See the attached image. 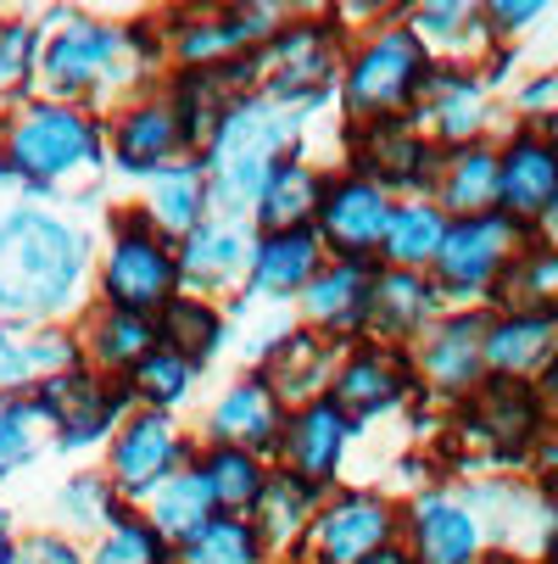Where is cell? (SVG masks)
<instances>
[{
	"instance_id": "e575fe53",
	"label": "cell",
	"mask_w": 558,
	"mask_h": 564,
	"mask_svg": "<svg viewBox=\"0 0 558 564\" xmlns=\"http://www.w3.org/2000/svg\"><path fill=\"white\" fill-rule=\"evenodd\" d=\"M247 258H252V247H247V235L234 229V224H201V229H190V235H185L179 274H185V280L212 285V280H229Z\"/></svg>"
},
{
	"instance_id": "e0dca14e",
	"label": "cell",
	"mask_w": 558,
	"mask_h": 564,
	"mask_svg": "<svg viewBox=\"0 0 558 564\" xmlns=\"http://www.w3.org/2000/svg\"><path fill=\"white\" fill-rule=\"evenodd\" d=\"M436 302H441V291H436L425 274H414V269H385V274H374V285H369L363 336H374L380 347L403 341V336H414L425 318L436 313Z\"/></svg>"
},
{
	"instance_id": "30bf717a",
	"label": "cell",
	"mask_w": 558,
	"mask_h": 564,
	"mask_svg": "<svg viewBox=\"0 0 558 564\" xmlns=\"http://www.w3.org/2000/svg\"><path fill=\"white\" fill-rule=\"evenodd\" d=\"M486 330L492 318L486 313H452L430 330V341L419 347V375L436 391L452 397H474L486 386Z\"/></svg>"
},
{
	"instance_id": "4dcf8cb0",
	"label": "cell",
	"mask_w": 558,
	"mask_h": 564,
	"mask_svg": "<svg viewBox=\"0 0 558 564\" xmlns=\"http://www.w3.org/2000/svg\"><path fill=\"white\" fill-rule=\"evenodd\" d=\"M441 240H447V213L430 207V202H408V207L391 213V229H385L380 258H385L391 269H414V274H419L425 263H436Z\"/></svg>"
},
{
	"instance_id": "8d00e7d4",
	"label": "cell",
	"mask_w": 558,
	"mask_h": 564,
	"mask_svg": "<svg viewBox=\"0 0 558 564\" xmlns=\"http://www.w3.org/2000/svg\"><path fill=\"white\" fill-rule=\"evenodd\" d=\"M263 542L252 531V520L241 514H212L185 547H179V564H258Z\"/></svg>"
},
{
	"instance_id": "7bdbcfd3",
	"label": "cell",
	"mask_w": 558,
	"mask_h": 564,
	"mask_svg": "<svg viewBox=\"0 0 558 564\" xmlns=\"http://www.w3.org/2000/svg\"><path fill=\"white\" fill-rule=\"evenodd\" d=\"M469 18H481V12H474V7H419L408 29H414L419 45H425V40H447V45H458L463 34H474Z\"/></svg>"
},
{
	"instance_id": "9a60e30c",
	"label": "cell",
	"mask_w": 558,
	"mask_h": 564,
	"mask_svg": "<svg viewBox=\"0 0 558 564\" xmlns=\"http://www.w3.org/2000/svg\"><path fill=\"white\" fill-rule=\"evenodd\" d=\"M363 180L369 185H425L441 180V156L419 140V129L408 118H385V123H363Z\"/></svg>"
},
{
	"instance_id": "7402d4cb",
	"label": "cell",
	"mask_w": 558,
	"mask_h": 564,
	"mask_svg": "<svg viewBox=\"0 0 558 564\" xmlns=\"http://www.w3.org/2000/svg\"><path fill=\"white\" fill-rule=\"evenodd\" d=\"M441 140L452 145H474V134H481L486 123V96H481V78H469V73H452V67H430L425 73V85H419V101H414Z\"/></svg>"
},
{
	"instance_id": "277c9868",
	"label": "cell",
	"mask_w": 558,
	"mask_h": 564,
	"mask_svg": "<svg viewBox=\"0 0 558 564\" xmlns=\"http://www.w3.org/2000/svg\"><path fill=\"white\" fill-rule=\"evenodd\" d=\"M519 258V224L503 213L486 218H458L447 224V240L436 252V291L447 296H481L486 285H497V274Z\"/></svg>"
},
{
	"instance_id": "ac0fdd59",
	"label": "cell",
	"mask_w": 558,
	"mask_h": 564,
	"mask_svg": "<svg viewBox=\"0 0 558 564\" xmlns=\"http://www.w3.org/2000/svg\"><path fill=\"white\" fill-rule=\"evenodd\" d=\"M474 425L503 458H519L541 431V397L525 380H486L474 391Z\"/></svg>"
},
{
	"instance_id": "c3c4849f",
	"label": "cell",
	"mask_w": 558,
	"mask_h": 564,
	"mask_svg": "<svg viewBox=\"0 0 558 564\" xmlns=\"http://www.w3.org/2000/svg\"><path fill=\"white\" fill-rule=\"evenodd\" d=\"M541 235H547V252H558V202L541 213Z\"/></svg>"
},
{
	"instance_id": "3957f363",
	"label": "cell",
	"mask_w": 558,
	"mask_h": 564,
	"mask_svg": "<svg viewBox=\"0 0 558 564\" xmlns=\"http://www.w3.org/2000/svg\"><path fill=\"white\" fill-rule=\"evenodd\" d=\"M430 73L425 45L414 40V29H385L374 34L352 67H347V107L358 123H385V118H403L419 101V85Z\"/></svg>"
},
{
	"instance_id": "8fae6325",
	"label": "cell",
	"mask_w": 558,
	"mask_h": 564,
	"mask_svg": "<svg viewBox=\"0 0 558 564\" xmlns=\"http://www.w3.org/2000/svg\"><path fill=\"white\" fill-rule=\"evenodd\" d=\"M179 458H185V442L174 431L168 414H140L123 425L118 447H112V487L140 498V492H156L168 475H179Z\"/></svg>"
},
{
	"instance_id": "bcb514c9",
	"label": "cell",
	"mask_w": 558,
	"mask_h": 564,
	"mask_svg": "<svg viewBox=\"0 0 558 564\" xmlns=\"http://www.w3.org/2000/svg\"><path fill=\"white\" fill-rule=\"evenodd\" d=\"M486 18H497V29H503V34H514V29L536 23V18H541V7H536V0H514V7H508V0H492Z\"/></svg>"
},
{
	"instance_id": "603a6c76",
	"label": "cell",
	"mask_w": 558,
	"mask_h": 564,
	"mask_svg": "<svg viewBox=\"0 0 558 564\" xmlns=\"http://www.w3.org/2000/svg\"><path fill=\"white\" fill-rule=\"evenodd\" d=\"M318 258H325V240L318 229H285V235H263L252 247V285L263 296H291L307 291L318 274Z\"/></svg>"
},
{
	"instance_id": "f6af8a7d",
	"label": "cell",
	"mask_w": 558,
	"mask_h": 564,
	"mask_svg": "<svg viewBox=\"0 0 558 564\" xmlns=\"http://www.w3.org/2000/svg\"><path fill=\"white\" fill-rule=\"evenodd\" d=\"M29 45H34V29H7V34H0V78H18L23 73Z\"/></svg>"
},
{
	"instance_id": "ba28073f",
	"label": "cell",
	"mask_w": 558,
	"mask_h": 564,
	"mask_svg": "<svg viewBox=\"0 0 558 564\" xmlns=\"http://www.w3.org/2000/svg\"><path fill=\"white\" fill-rule=\"evenodd\" d=\"M396 514L374 492H347L313 520V558L318 564H369L374 553L391 547Z\"/></svg>"
},
{
	"instance_id": "f546056e",
	"label": "cell",
	"mask_w": 558,
	"mask_h": 564,
	"mask_svg": "<svg viewBox=\"0 0 558 564\" xmlns=\"http://www.w3.org/2000/svg\"><path fill=\"white\" fill-rule=\"evenodd\" d=\"M318 202H325V180H318L307 163H280L258 196V218L269 235L285 229H307V218H318Z\"/></svg>"
},
{
	"instance_id": "4fadbf2b",
	"label": "cell",
	"mask_w": 558,
	"mask_h": 564,
	"mask_svg": "<svg viewBox=\"0 0 558 564\" xmlns=\"http://www.w3.org/2000/svg\"><path fill=\"white\" fill-rule=\"evenodd\" d=\"M347 436H352V420L336 409L330 397H313L307 409H296L291 425L280 431V447H285L291 475L307 480V487H325V480L336 475V464H341Z\"/></svg>"
},
{
	"instance_id": "1f68e13d",
	"label": "cell",
	"mask_w": 558,
	"mask_h": 564,
	"mask_svg": "<svg viewBox=\"0 0 558 564\" xmlns=\"http://www.w3.org/2000/svg\"><path fill=\"white\" fill-rule=\"evenodd\" d=\"M313 503H318V487L296 480L291 469H274V475L263 480V498L252 503V531H258V542H269V547L291 542V536L307 525Z\"/></svg>"
},
{
	"instance_id": "5b68a950",
	"label": "cell",
	"mask_w": 558,
	"mask_h": 564,
	"mask_svg": "<svg viewBox=\"0 0 558 564\" xmlns=\"http://www.w3.org/2000/svg\"><path fill=\"white\" fill-rule=\"evenodd\" d=\"M7 156L29 180H62L96 156V123L73 107H29L7 129Z\"/></svg>"
},
{
	"instance_id": "4316f807",
	"label": "cell",
	"mask_w": 558,
	"mask_h": 564,
	"mask_svg": "<svg viewBox=\"0 0 558 564\" xmlns=\"http://www.w3.org/2000/svg\"><path fill=\"white\" fill-rule=\"evenodd\" d=\"M436 191L458 218L497 213V151L492 145H458L447 156V174L436 180Z\"/></svg>"
},
{
	"instance_id": "b9f144b4",
	"label": "cell",
	"mask_w": 558,
	"mask_h": 564,
	"mask_svg": "<svg viewBox=\"0 0 558 564\" xmlns=\"http://www.w3.org/2000/svg\"><path fill=\"white\" fill-rule=\"evenodd\" d=\"M62 514H67L73 525H101V520H112V514H118V509H112V480H101V475H78V480H67Z\"/></svg>"
},
{
	"instance_id": "7dc6e473",
	"label": "cell",
	"mask_w": 558,
	"mask_h": 564,
	"mask_svg": "<svg viewBox=\"0 0 558 564\" xmlns=\"http://www.w3.org/2000/svg\"><path fill=\"white\" fill-rule=\"evenodd\" d=\"M34 364H29V352L23 347H12L7 336H0V386H12V380H23Z\"/></svg>"
},
{
	"instance_id": "6da1fadb",
	"label": "cell",
	"mask_w": 558,
	"mask_h": 564,
	"mask_svg": "<svg viewBox=\"0 0 558 564\" xmlns=\"http://www.w3.org/2000/svg\"><path fill=\"white\" fill-rule=\"evenodd\" d=\"M85 280V235L73 224L18 207L0 218V313H56Z\"/></svg>"
},
{
	"instance_id": "ffe728a7",
	"label": "cell",
	"mask_w": 558,
	"mask_h": 564,
	"mask_svg": "<svg viewBox=\"0 0 558 564\" xmlns=\"http://www.w3.org/2000/svg\"><path fill=\"white\" fill-rule=\"evenodd\" d=\"M40 409H45V420L62 425V442L78 447V442H90V436H101L112 425L118 397H107V386L96 375L73 369V375H51L40 386Z\"/></svg>"
},
{
	"instance_id": "83f0119b",
	"label": "cell",
	"mask_w": 558,
	"mask_h": 564,
	"mask_svg": "<svg viewBox=\"0 0 558 564\" xmlns=\"http://www.w3.org/2000/svg\"><path fill=\"white\" fill-rule=\"evenodd\" d=\"M212 492H207V480H201V469H179V475H168L163 487L151 492V531L163 536V542H190L207 520H212Z\"/></svg>"
},
{
	"instance_id": "2e32d148",
	"label": "cell",
	"mask_w": 558,
	"mask_h": 564,
	"mask_svg": "<svg viewBox=\"0 0 558 564\" xmlns=\"http://www.w3.org/2000/svg\"><path fill=\"white\" fill-rule=\"evenodd\" d=\"M558 352V313H503L486 330V369L497 380H525L541 375Z\"/></svg>"
},
{
	"instance_id": "60d3db41",
	"label": "cell",
	"mask_w": 558,
	"mask_h": 564,
	"mask_svg": "<svg viewBox=\"0 0 558 564\" xmlns=\"http://www.w3.org/2000/svg\"><path fill=\"white\" fill-rule=\"evenodd\" d=\"M90 564H168V542L145 520H112V531H107V542L96 547Z\"/></svg>"
},
{
	"instance_id": "ab89813d",
	"label": "cell",
	"mask_w": 558,
	"mask_h": 564,
	"mask_svg": "<svg viewBox=\"0 0 558 564\" xmlns=\"http://www.w3.org/2000/svg\"><path fill=\"white\" fill-rule=\"evenodd\" d=\"M40 397H0V475H12L40 447Z\"/></svg>"
},
{
	"instance_id": "5bb4252c",
	"label": "cell",
	"mask_w": 558,
	"mask_h": 564,
	"mask_svg": "<svg viewBox=\"0 0 558 564\" xmlns=\"http://www.w3.org/2000/svg\"><path fill=\"white\" fill-rule=\"evenodd\" d=\"M403 391H408V364H403V352H396V347H380V341L358 347L330 375V402H336L347 420H369V414L391 409Z\"/></svg>"
},
{
	"instance_id": "9c48e42d",
	"label": "cell",
	"mask_w": 558,
	"mask_h": 564,
	"mask_svg": "<svg viewBox=\"0 0 558 564\" xmlns=\"http://www.w3.org/2000/svg\"><path fill=\"white\" fill-rule=\"evenodd\" d=\"M252 73H269V101H313L325 96V85L336 78V45L330 29H280L269 51L252 56Z\"/></svg>"
},
{
	"instance_id": "7a4b0ae2",
	"label": "cell",
	"mask_w": 558,
	"mask_h": 564,
	"mask_svg": "<svg viewBox=\"0 0 558 564\" xmlns=\"http://www.w3.org/2000/svg\"><path fill=\"white\" fill-rule=\"evenodd\" d=\"M296 134V112H285L280 101H241L223 129L212 134V156H207V174H212V202L223 213H241L258 207L269 174L280 169V151Z\"/></svg>"
},
{
	"instance_id": "484cf974",
	"label": "cell",
	"mask_w": 558,
	"mask_h": 564,
	"mask_svg": "<svg viewBox=\"0 0 558 564\" xmlns=\"http://www.w3.org/2000/svg\"><path fill=\"white\" fill-rule=\"evenodd\" d=\"M112 56H118V34L112 29L67 23L51 40V51H45V78H51V90H85L112 67Z\"/></svg>"
},
{
	"instance_id": "f907efd6",
	"label": "cell",
	"mask_w": 558,
	"mask_h": 564,
	"mask_svg": "<svg viewBox=\"0 0 558 564\" xmlns=\"http://www.w3.org/2000/svg\"><path fill=\"white\" fill-rule=\"evenodd\" d=\"M547 553H552V564H558V503H552V514H547Z\"/></svg>"
},
{
	"instance_id": "836d02e7",
	"label": "cell",
	"mask_w": 558,
	"mask_h": 564,
	"mask_svg": "<svg viewBox=\"0 0 558 564\" xmlns=\"http://www.w3.org/2000/svg\"><path fill=\"white\" fill-rule=\"evenodd\" d=\"M196 469L207 480L212 503L229 509V514H252V503L263 498V480H269L263 464H258V453H241V447H212Z\"/></svg>"
},
{
	"instance_id": "52a82bcc",
	"label": "cell",
	"mask_w": 558,
	"mask_h": 564,
	"mask_svg": "<svg viewBox=\"0 0 558 564\" xmlns=\"http://www.w3.org/2000/svg\"><path fill=\"white\" fill-rule=\"evenodd\" d=\"M391 202L380 185H369L363 174L330 180L325 202H318V240L336 252V263H369V252L385 247V229H391Z\"/></svg>"
},
{
	"instance_id": "74e56055",
	"label": "cell",
	"mask_w": 558,
	"mask_h": 564,
	"mask_svg": "<svg viewBox=\"0 0 558 564\" xmlns=\"http://www.w3.org/2000/svg\"><path fill=\"white\" fill-rule=\"evenodd\" d=\"M90 352L107 364V369H134L145 352H156V325L145 313H123V307H107L90 330Z\"/></svg>"
},
{
	"instance_id": "d590c367",
	"label": "cell",
	"mask_w": 558,
	"mask_h": 564,
	"mask_svg": "<svg viewBox=\"0 0 558 564\" xmlns=\"http://www.w3.org/2000/svg\"><path fill=\"white\" fill-rule=\"evenodd\" d=\"M201 169L196 163H179V169H163L151 185V207L145 218L163 229V235H190L201 229Z\"/></svg>"
},
{
	"instance_id": "7c38bea8",
	"label": "cell",
	"mask_w": 558,
	"mask_h": 564,
	"mask_svg": "<svg viewBox=\"0 0 558 564\" xmlns=\"http://www.w3.org/2000/svg\"><path fill=\"white\" fill-rule=\"evenodd\" d=\"M558 202V145L541 134H519L497 156V213L525 224Z\"/></svg>"
},
{
	"instance_id": "d4e9b609",
	"label": "cell",
	"mask_w": 558,
	"mask_h": 564,
	"mask_svg": "<svg viewBox=\"0 0 558 564\" xmlns=\"http://www.w3.org/2000/svg\"><path fill=\"white\" fill-rule=\"evenodd\" d=\"M179 145H185V123H179L174 101L134 107V112L118 123V163L134 169V174H163V169L174 163Z\"/></svg>"
},
{
	"instance_id": "681fc988",
	"label": "cell",
	"mask_w": 558,
	"mask_h": 564,
	"mask_svg": "<svg viewBox=\"0 0 558 564\" xmlns=\"http://www.w3.org/2000/svg\"><path fill=\"white\" fill-rule=\"evenodd\" d=\"M541 397H547V402H558V352H552V364L541 369Z\"/></svg>"
},
{
	"instance_id": "d6a6232c",
	"label": "cell",
	"mask_w": 558,
	"mask_h": 564,
	"mask_svg": "<svg viewBox=\"0 0 558 564\" xmlns=\"http://www.w3.org/2000/svg\"><path fill=\"white\" fill-rule=\"evenodd\" d=\"M218 341H223V318H218L201 296H174L163 313H156V347L179 352L185 364L212 358Z\"/></svg>"
},
{
	"instance_id": "816d5d0a",
	"label": "cell",
	"mask_w": 558,
	"mask_h": 564,
	"mask_svg": "<svg viewBox=\"0 0 558 564\" xmlns=\"http://www.w3.org/2000/svg\"><path fill=\"white\" fill-rule=\"evenodd\" d=\"M369 564H414V553H396V547H385V553H374Z\"/></svg>"
},
{
	"instance_id": "f35d334b",
	"label": "cell",
	"mask_w": 558,
	"mask_h": 564,
	"mask_svg": "<svg viewBox=\"0 0 558 564\" xmlns=\"http://www.w3.org/2000/svg\"><path fill=\"white\" fill-rule=\"evenodd\" d=\"M190 369H196V364H185L179 352L156 347V352H145V358L129 369V391L145 397V402H156V409H168V402H179V397L190 391Z\"/></svg>"
},
{
	"instance_id": "f1b7e54d",
	"label": "cell",
	"mask_w": 558,
	"mask_h": 564,
	"mask_svg": "<svg viewBox=\"0 0 558 564\" xmlns=\"http://www.w3.org/2000/svg\"><path fill=\"white\" fill-rule=\"evenodd\" d=\"M269 391L280 402H313V391L330 380V352H325V336H313V330H296L285 336L274 352H269V369H263Z\"/></svg>"
},
{
	"instance_id": "8992f818",
	"label": "cell",
	"mask_w": 558,
	"mask_h": 564,
	"mask_svg": "<svg viewBox=\"0 0 558 564\" xmlns=\"http://www.w3.org/2000/svg\"><path fill=\"white\" fill-rule=\"evenodd\" d=\"M174 296H179V258L168 252V240L151 229H123L107 258V307L163 313Z\"/></svg>"
},
{
	"instance_id": "d6986e66",
	"label": "cell",
	"mask_w": 558,
	"mask_h": 564,
	"mask_svg": "<svg viewBox=\"0 0 558 564\" xmlns=\"http://www.w3.org/2000/svg\"><path fill=\"white\" fill-rule=\"evenodd\" d=\"M280 397L269 391L263 375L241 380V386H229L223 402L212 409V447H241V453H258L269 442H280Z\"/></svg>"
},
{
	"instance_id": "cb8c5ba5",
	"label": "cell",
	"mask_w": 558,
	"mask_h": 564,
	"mask_svg": "<svg viewBox=\"0 0 558 564\" xmlns=\"http://www.w3.org/2000/svg\"><path fill=\"white\" fill-rule=\"evenodd\" d=\"M369 285H374V269L369 263H336V269H318L313 285L302 291L307 302V318L325 330H363L369 318Z\"/></svg>"
},
{
	"instance_id": "f5cc1de1",
	"label": "cell",
	"mask_w": 558,
	"mask_h": 564,
	"mask_svg": "<svg viewBox=\"0 0 558 564\" xmlns=\"http://www.w3.org/2000/svg\"><path fill=\"white\" fill-rule=\"evenodd\" d=\"M0 564H7V514H0Z\"/></svg>"
},
{
	"instance_id": "44dd1931",
	"label": "cell",
	"mask_w": 558,
	"mask_h": 564,
	"mask_svg": "<svg viewBox=\"0 0 558 564\" xmlns=\"http://www.w3.org/2000/svg\"><path fill=\"white\" fill-rule=\"evenodd\" d=\"M414 564H481V525L441 492L414 503Z\"/></svg>"
},
{
	"instance_id": "ee69618b",
	"label": "cell",
	"mask_w": 558,
	"mask_h": 564,
	"mask_svg": "<svg viewBox=\"0 0 558 564\" xmlns=\"http://www.w3.org/2000/svg\"><path fill=\"white\" fill-rule=\"evenodd\" d=\"M18 564H85V558H78L62 536H34V542H23Z\"/></svg>"
}]
</instances>
